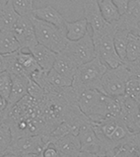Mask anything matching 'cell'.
<instances>
[{
  "instance_id": "cell-43",
  "label": "cell",
  "mask_w": 140,
  "mask_h": 157,
  "mask_svg": "<svg viewBox=\"0 0 140 157\" xmlns=\"http://www.w3.org/2000/svg\"><path fill=\"white\" fill-rule=\"evenodd\" d=\"M0 156H1V155H0Z\"/></svg>"
},
{
  "instance_id": "cell-8",
  "label": "cell",
  "mask_w": 140,
  "mask_h": 157,
  "mask_svg": "<svg viewBox=\"0 0 140 157\" xmlns=\"http://www.w3.org/2000/svg\"><path fill=\"white\" fill-rule=\"evenodd\" d=\"M30 16H20L19 20L17 21L12 30V33L14 34L18 43L20 44L22 51L25 48L30 50L39 44L36 38L35 28Z\"/></svg>"
},
{
  "instance_id": "cell-36",
  "label": "cell",
  "mask_w": 140,
  "mask_h": 157,
  "mask_svg": "<svg viewBox=\"0 0 140 157\" xmlns=\"http://www.w3.org/2000/svg\"><path fill=\"white\" fill-rule=\"evenodd\" d=\"M9 1H10V0H0V13L5 9Z\"/></svg>"
},
{
  "instance_id": "cell-41",
  "label": "cell",
  "mask_w": 140,
  "mask_h": 157,
  "mask_svg": "<svg viewBox=\"0 0 140 157\" xmlns=\"http://www.w3.org/2000/svg\"><path fill=\"white\" fill-rule=\"evenodd\" d=\"M138 157H140V155H138Z\"/></svg>"
},
{
  "instance_id": "cell-1",
  "label": "cell",
  "mask_w": 140,
  "mask_h": 157,
  "mask_svg": "<svg viewBox=\"0 0 140 157\" xmlns=\"http://www.w3.org/2000/svg\"><path fill=\"white\" fill-rule=\"evenodd\" d=\"M108 68L107 64L96 56L93 60L78 67L72 81V87L77 94L90 89L102 92V78Z\"/></svg>"
},
{
  "instance_id": "cell-10",
  "label": "cell",
  "mask_w": 140,
  "mask_h": 157,
  "mask_svg": "<svg viewBox=\"0 0 140 157\" xmlns=\"http://www.w3.org/2000/svg\"><path fill=\"white\" fill-rule=\"evenodd\" d=\"M92 121L85 123L81 127L78 132V138L81 144V151L90 152L100 156L101 154V142L99 140L93 127Z\"/></svg>"
},
{
  "instance_id": "cell-38",
  "label": "cell",
  "mask_w": 140,
  "mask_h": 157,
  "mask_svg": "<svg viewBox=\"0 0 140 157\" xmlns=\"http://www.w3.org/2000/svg\"><path fill=\"white\" fill-rule=\"evenodd\" d=\"M0 157H16L15 155H11V154H4V155H1Z\"/></svg>"
},
{
  "instance_id": "cell-35",
  "label": "cell",
  "mask_w": 140,
  "mask_h": 157,
  "mask_svg": "<svg viewBox=\"0 0 140 157\" xmlns=\"http://www.w3.org/2000/svg\"><path fill=\"white\" fill-rule=\"evenodd\" d=\"M78 157H100V156L97 154H94V153H90V152L81 151V153L79 154Z\"/></svg>"
},
{
  "instance_id": "cell-16",
  "label": "cell",
  "mask_w": 140,
  "mask_h": 157,
  "mask_svg": "<svg viewBox=\"0 0 140 157\" xmlns=\"http://www.w3.org/2000/svg\"><path fill=\"white\" fill-rule=\"evenodd\" d=\"M78 65L75 63L73 59L64 53L63 52L57 53L55 62L53 64V69L56 70L58 73L65 76V77L71 79L73 81L76 71L78 69Z\"/></svg>"
},
{
  "instance_id": "cell-7",
  "label": "cell",
  "mask_w": 140,
  "mask_h": 157,
  "mask_svg": "<svg viewBox=\"0 0 140 157\" xmlns=\"http://www.w3.org/2000/svg\"><path fill=\"white\" fill-rule=\"evenodd\" d=\"M47 145L42 136H29L19 137L12 141L5 154L21 156L26 154H40Z\"/></svg>"
},
{
  "instance_id": "cell-22",
  "label": "cell",
  "mask_w": 140,
  "mask_h": 157,
  "mask_svg": "<svg viewBox=\"0 0 140 157\" xmlns=\"http://www.w3.org/2000/svg\"><path fill=\"white\" fill-rule=\"evenodd\" d=\"M129 31L124 29H119L115 27V32L114 35V44L117 55L120 57V59L124 61L126 56V48L128 44V36Z\"/></svg>"
},
{
  "instance_id": "cell-23",
  "label": "cell",
  "mask_w": 140,
  "mask_h": 157,
  "mask_svg": "<svg viewBox=\"0 0 140 157\" xmlns=\"http://www.w3.org/2000/svg\"><path fill=\"white\" fill-rule=\"evenodd\" d=\"M140 56V40L136 33L130 32L126 48V56L123 62H132Z\"/></svg>"
},
{
  "instance_id": "cell-12",
  "label": "cell",
  "mask_w": 140,
  "mask_h": 157,
  "mask_svg": "<svg viewBox=\"0 0 140 157\" xmlns=\"http://www.w3.org/2000/svg\"><path fill=\"white\" fill-rule=\"evenodd\" d=\"M60 157H78L81 153V144L77 136L68 134L53 142Z\"/></svg>"
},
{
  "instance_id": "cell-25",
  "label": "cell",
  "mask_w": 140,
  "mask_h": 157,
  "mask_svg": "<svg viewBox=\"0 0 140 157\" xmlns=\"http://www.w3.org/2000/svg\"><path fill=\"white\" fill-rule=\"evenodd\" d=\"M47 78L48 83L55 88H65L72 86V80L65 77V76L58 73L56 70L51 69L47 74Z\"/></svg>"
},
{
  "instance_id": "cell-33",
  "label": "cell",
  "mask_w": 140,
  "mask_h": 157,
  "mask_svg": "<svg viewBox=\"0 0 140 157\" xmlns=\"http://www.w3.org/2000/svg\"><path fill=\"white\" fill-rule=\"evenodd\" d=\"M131 132L133 133L140 132V113L137 115L136 119L134 120L133 125H132V128H131Z\"/></svg>"
},
{
  "instance_id": "cell-19",
  "label": "cell",
  "mask_w": 140,
  "mask_h": 157,
  "mask_svg": "<svg viewBox=\"0 0 140 157\" xmlns=\"http://www.w3.org/2000/svg\"><path fill=\"white\" fill-rule=\"evenodd\" d=\"M19 18L20 15L15 11L10 0L5 9L0 13V31H12Z\"/></svg>"
},
{
  "instance_id": "cell-27",
  "label": "cell",
  "mask_w": 140,
  "mask_h": 157,
  "mask_svg": "<svg viewBox=\"0 0 140 157\" xmlns=\"http://www.w3.org/2000/svg\"><path fill=\"white\" fill-rule=\"evenodd\" d=\"M12 76L8 71L0 73V96L8 101L12 88Z\"/></svg>"
},
{
  "instance_id": "cell-17",
  "label": "cell",
  "mask_w": 140,
  "mask_h": 157,
  "mask_svg": "<svg viewBox=\"0 0 140 157\" xmlns=\"http://www.w3.org/2000/svg\"><path fill=\"white\" fill-rule=\"evenodd\" d=\"M65 30H66V37L68 41H78V40L82 39L89 32L88 22L85 18L74 22L66 21Z\"/></svg>"
},
{
  "instance_id": "cell-34",
  "label": "cell",
  "mask_w": 140,
  "mask_h": 157,
  "mask_svg": "<svg viewBox=\"0 0 140 157\" xmlns=\"http://www.w3.org/2000/svg\"><path fill=\"white\" fill-rule=\"evenodd\" d=\"M7 109V101L5 99H3V98L0 96V116H3L4 112L6 111ZM3 118V117H2Z\"/></svg>"
},
{
  "instance_id": "cell-37",
  "label": "cell",
  "mask_w": 140,
  "mask_h": 157,
  "mask_svg": "<svg viewBox=\"0 0 140 157\" xmlns=\"http://www.w3.org/2000/svg\"><path fill=\"white\" fill-rule=\"evenodd\" d=\"M16 157H39V154H26V155H21Z\"/></svg>"
},
{
  "instance_id": "cell-29",
  "label": "cell",
  "mask_w": 140,
  "mask_h": 157,
  "mask_svg": "<svg viewBox=\"0 0 140 157\" xmlns=\"http://www.w3.org/2000/svg\"><path fill=\"white\" fill-rule=\"evenodd\" d=\"M40 157H60L59 153L56 149L53 143H47V145L44 146L42 153L40 154Z\"/></svg>"
},
{
  "instance_id": "cell-24",
  "label": "cell",
  "mask_w": 140,
  "mask_h": 157,
  "mask_svg": "<svg viewBox=\"0 0 140 157\" xmlns=\"http://www.w3.org/2000/svg\"><path fill=\"white\" fill-rule=\"evenodd\" d=\"M13 141V136L10 127L5 122L0 124V155L6 153L9 146Z\"/></svg>"
},
{
  "instance_id": "cell-9",
  "label": "cell",
  "mask_w": 140,
  "mask_h": 157,
  "mask_svg": "<svg viewBox=\"0 0 140 157\" xmlns=\"http://www.w3.org/2000/svg\"><path fill=\"white\" fill-rule=\"evenodd\" d=\"M83 7L84 18L91 27L93 34L101 33L109 27L110 24L105 21L101 13L98 0H84Z\"/></svg>"
},
{
  "instance_id": "cell-6",
  "label": "cell",
  "mask_w": 140,
  "mask_h": 157,
  "mask_svg": "<svg viewBox=\"0 0 140 157\" xmlns=\"http://www.w3.org/2000/svg\"><path fill=\"white\" fill-rule=\"evenodd\" d=\"M62 52L73 59L78 66L87 63L97 56L92 34L90 32L78 41H68L66 48Z\"/></svg>"
},
{
  "instance_id": "cell-18",
  "label": "cell",
  "mask_w": 140,
  "mask_h": 157,
  "mask_svg": "<svg viewBox=\"0 0 140 157\" xmlns=\"http://www.w3.org/2000/svg\"><path fill=\"white\" fill-rule=\"evenodd\" d=\"M21 50L12 31H0V55H10Z\"/></svg>"
},
{
  "instance_id": "cell-28",
  "label": "cell",
  "mask_w": 140,
  "mask_h": 157,
  "mask_svg": "<svg viewBox=\"0 0 140 157\" xmlns=\"http://www.w3.org/2000/svg\"><path fill=\"white\" fill-rule=\"evenodd\" d=\"M27 91H28V95L31 96L33 99H35L38 102H43V100L46 97V92L44 89L39 86V85L34 82L31 78L28 80V85H27Z\"/></svg>"
},
{
  "instance_id": "cell-31",
  "label": "cell",
  "mask_w": 140,
  "mask_h": 157,
  "mask_svg": "<svg viewBox=\"0 0 140 157\" xmlns=\"http://www.w3.org/2000/svg\"><path fill=\"white\" fill-rule=\"evenodd\" d=\"M123 63L128 67L129 70L139 71V72H140V56L137 58L136 60H134L132 62H123Z\"/></svg>"
},
{
  "instance_id": "cell-39",
  "label": "cell",
  "mask_w": 140,
  "mask_h": 157,
  "mask_svg": "<svg viewBox=\"0 0 140 157\" xmlns=\"http://www.w3.org/2000/svg\"><path fill=\"white\" fill-rule=\"evenodd\" d=\"M136 102L138 103V105H139V108H140V95H139V97L136 99Z\"/></svg>"
},
{
  "instance_id": "cell-30",
  "label": "cell",
  "mask_w": 140,
  "mask_h": 157,
  "mask_svg": "<svg viewBox=\"0 0 140 157\" xmlns=\"http://www.w3.org/2000/svg\"><path fill=\"white\" fill-rule=\"evenodd\" d=\"M112 1L114 2V4L116 6V8L119 9V14L123 15L125 13L126 9H127L130 0H112Z\"/></svg>"
},
{
  "instance_id": "cell-4",
  "label": "cell",
  "mask_w": 140,
  "mask_h": 157,
  "mask_svg": "<svg viewBox=\"0 0 140 157\" xmlns=\"http://www.w3.org/2000/svg\"><path fill=\"white\" fill-rule=\"evenodd\" d=\"M115 32V24H110L109 27L101 33L93 34L92 38L96 51V56L109 68H115L123 64V61L117 55L114 44V35Z\"/></svg>"
},
{
  "instance_id": "cell-44",
  "label": "cell",
  "mask_w": 140,
  "mask_h": 157,
  "mask_svg": "<svg viewBox=\"0 0 140 157\" xmlns=\"http://www.w3.org/2000/svg\"><path fill=\"white\" fill-rule=\"evenodd\" d=\"M100 157H101V156H100Z\"/></svg>"
},
{
  "instance_id": "cell-2",
  "label": "cell",
  "mask_w": 140,
  "mask_h": 157,
  "mask_svg": "<svg viewBox=\"0 0 140 157\" xmlns=\"http://www.w3.org/2000/svg\"><path fill=\"white\" fill-rule=\"evenodd\" d=\"M110 100L111 96L93 89L78 94V106L81 112L96 124L109 117Z\"/></svg>"
},
{
  "instance_id": "cell-15",
  "label": "cell",
  "mask_w": 140,
  "mask_h": 157,
  "mask_svg": "<svg viewBox=\"0 0 140 157\" xmlns=\"http://www.w3.org/2000/svg\"><path fill=\"white\" fill-rule=\"evenodd\" d=\"M12 88L11 93L9 96V99L7 101V108H12L15 106L19 101H21L23 98L28 94L27 91V85H28L29 77L19 75H12Z\"/></svg>"
},
{
  "instance_id": "cell-26",
  "label": "cell",
  "mask_w": 140,
  "mask_h": 157,
  "mask_svg": "<svg viewBox=\"0 0 140 157\" xmlns=\"http://www.w3.org/2000/svg\"><path fill=\"white\" fill-rule=\"evenodd\" d=\"M15 11L20 16H30L34 10V0H11Z\"/></svg>"
},
{
  "instance_id": "cell-21",
  "label": "cell",
  "mask_w": 140,
  "mask_h": 157,
  "mask_svg": "<svg viewBox=\"0 0 140 157\" xmlns=\"http://www.w3.org/2000/svg\"><path fill=\"white\" fill-rule=\"evenodd\" d=\"M17 61L25 71L27 76L30 78L31 74L36 70L40 69L37 60L35 59L34 56L31 52H25L22 50L17 52Z\"/></svg>"
},
{
  "instance_id": "cell-11",
  "label": "cell",
  "mask_w": 140,
  "mask_h": 157,
  "mask_svg": "<svg viewBox=\"0 0 140 157\" xmlns=\"http://www.w3.org/2000/svg\"><path fill=\"white\" fill-rule=\"evenodd\" d=\"M119 29H124L129 32L140 30V0H130L124 14L120 16L115 23Z\"/></svg>"
},
{
  "instance_id": "cell-42",
  "label": "cell",
  "mask_w": 140,
  "mask_h": 157,
  "mask_svg": "<svg viewBox=\"0 0 140 157\" xmlns=\"http://www.w3.org/2000/svg\"><path fill=\"white\" fill-rule=\"evenodd\" d=\"M39 157H40V155H39Z\"/></svg>"
},
{
  "instance_id": "cell-14",
  "label": "cell",
  "mask_w": 140,
  "mask_h": 157,
  "mask_svg": "<svg viewBox=\"0 0 140 157\" xmlns=\"http://www.w3.org/2000/svg\"><path fill=\"white\" fill-rule=\"evenodd\" d=\"M32 15L40 20L47 22V23L55 25L57 28L65 29L66 20L64 19V17L55 8H53L51 5H47L40 8H35Z\"/></svg>"
},
{
  "instance_id": "cell-13",
  "label": "cell",
  "mask_w": 140,
  "mask_h": 157,
  "mask_svg": "<svg viewBox=\"0 0 140 157\" xmlns=\"http://www.w3.org/2000/svg\"><path fill=\"white\" fill-rule=\"evenodd\" d=\"M29 52L34 56L35 59L37 60L38 64L44 71L48 72L53 68V64L55 62L57 53L51 51L49 48L42 46V44H36L35 47L30 48Z\"/></svg>"
},
{
  "instance_id": "cell-20",
  "label": "cell",
  "mask_w": 140,
  "mask_h": 157,
  "mask_svg": "<svg viewBox=\"0 0 140 157\" xmlns=\"http://www.w3.org/2000/svg\"><path fill=\"white\" fill-rule=\"evenodd\" d=\"M99 6L104 19L109 24H115L119 20L120 14L119 9L114 4L112 0H98Z\"/></svg>"
},
{
  "instance_id": "cell-32",
  "label": "cell",
  "mask_w": 140,
  "mask_h": 157,
  "mask_svg": "<svg viewBox=\"0 0 140 157\" xmlns=\"http://www.w3.org/2000/svg\"><path fill=\"white\" fill-rule=\"evenodd\" d=\"M8 67V59L7 55H0V73L7 71Z\"/></svg>"
},
{
  "instance_id": "cell-3",
  "label": "cell",
  "mask_w": 140,
  "mask_h": 157,
  "mask_svg": "<svg viewBox=\"0 0 140 157\" xmlns=\"http://www.w3.org/2000/svg\"><path fill=\"white\" fill-rule=\"evenodd\" d=\"M30 17L35 28L36 38L40 44L56 53L64 51L68 43L65 29L57 28L55 25L40 20L33 15Z\"/></svg>"
},
{
  "instance_id": "cell-40",
  "label": "cell",
  "mask_w": 140,
  "mask_h": 157,
  "mask_svg": "<svg viewBox=\"0 0 140 157\" xmlns=\"http://www.w3.org/2000/svg\"><path fill=\"white\" fill-rule=\"evenodd\" d=\"M2 122H3V118H2L1 116H0V124H1Z\"/></svg>"
},
{
  "instance_id": "cell-5",
  "label": "cell",
  "mask_w": 140,
  "mask_h": 157,
  "mask_svg": "<svg viewBox=\"0 0 140 157\" xmlns=\"http://www.w3.org/2000/svg\"><path fill=\"white\" fill-rule=\"evenodd\" d=\"M131 77V72L124 63L115 68H108L102 78V92L111 97L125 94L126 83Z\"/></svg>"
}]
</instances>
